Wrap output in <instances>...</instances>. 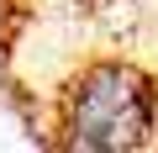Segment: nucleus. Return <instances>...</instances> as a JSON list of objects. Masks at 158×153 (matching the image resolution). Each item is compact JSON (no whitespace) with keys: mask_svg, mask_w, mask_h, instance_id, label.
Listing matches in <instances>:
<instances>
[{"mask_svg":"<svg viewBox=\"0 0 158 153\" xmlns=\"http://www.w3.org/2000/svg\"><path fill=\"white\" fill-rule=\"evenodd\" d=\"M158 137V79L132 58H90L53 95V142L148 148Z\"/></svg>","mask_w":158,"mask_h":153,"instance_id":"f257e3e1","label":"nucleus"}]
</instances>
